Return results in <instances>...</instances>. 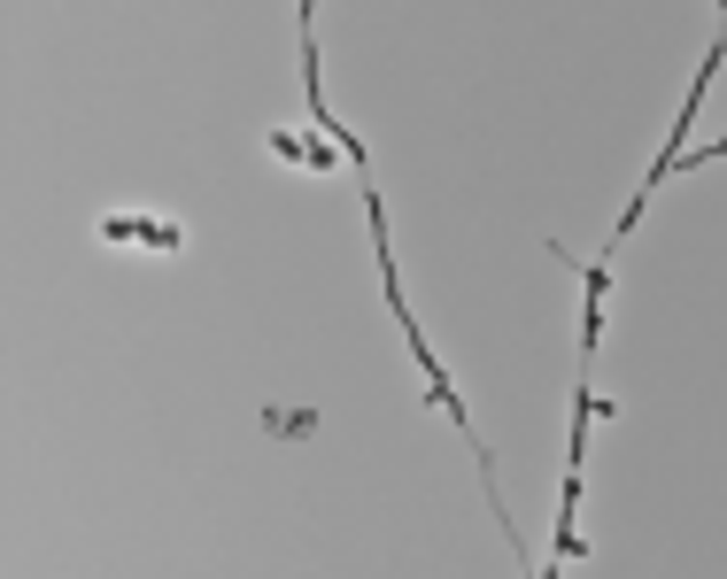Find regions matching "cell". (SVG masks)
I'll list each match as a JSON object with an SVG mask.
<instances>
[{
	"label": "cell",
	"mask_w": 727,
	"mask_h": 579,
	"mask_svg": "<svg viewBox=\"0 0 727 579\" xmlns=\"http://www.w3.org/2000/svg\"><path fill=\"white\" fill-rule=\"evenodd\" d=\"M93 232H101V248H148V256H179L186 248L179 217H148V209H109Z\"/></svg>",
	"instance_id": "1"
},
{
	"label": "cell",
	"mask_w": 727,
	"mask_h": 579,
	"mask_svg": "<svg viewBox=\"0 0 727 579\" xmlns=\"http://www.w3.org/2000/svg\"><path fill=\"white\" fill-rule=\"evenodd\" d=\"M271 154H279V162H310V170H326V162H333V147L295 140V132H271Z\"/></svg>",
	"instance_id": "2"
},
{
	"label": "cell",
	"mask_w": 727,
	"mask_h": 579,
	"mask_svg": "<svg viewBox=\"0 0 727 579\" xmlns=\"http://www.w3.org/2000/svg\"><path fill=\"white\" fill-rule=\"evenodd\" d=\"M263 426H279V433L295 440V433H310V410H302V418H287V410H263Z\"/></svg>",
	"instance_id": "3"
}]
</instances>
